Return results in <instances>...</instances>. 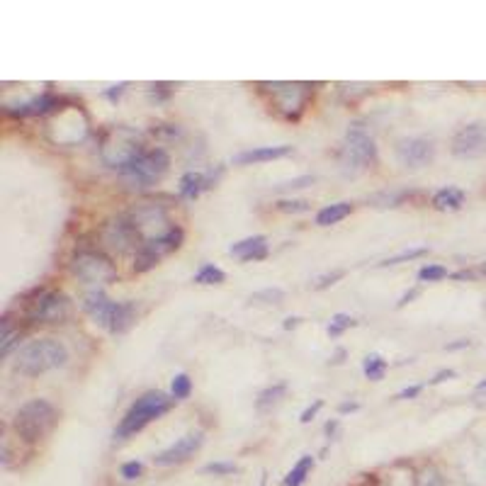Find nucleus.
Returning <instances> with one entry per match:
<instances>
[{"mask_svg":"<svg viewBox=\"0 0 486 486\" xmlns=\"http://www.w3.org/2000/svg\"><path fill=\"white\" fill-rule=\"evenodd\" d=\"M450 377H455V370H440L433 375V380H430V384H440V382L450 380Z\"/></svg>","mask_w":486,"mask_h":486,"instance_id":"42","label":"nucleus"},{"mask_svg":"<svg viewBox=\"0 0 486 486\" xmlns=\"http://www.w3.org/2000/svg\"><path fill=\"white\" fill-rule=\"evenodd\" d=\"M314 175H302V178H294V180H289V183H284V185H277V190H297V188H307V185H311L314 183Z\"/></svg>","mask_w":486,"mask_h":486,"instance_id":"39","label":"nucleus"},{"mask_svg":"<svg viewBox=\"0 0 486 486\" xmlns=\"http://www.w3.org/2000/svg\"><path fill=\"white\" fill-rule=\"evenodd\" d=\"M224 280H227V273L212 263H204L202 268L195 273V282L197 284H222Z\"/></svg>","mask_w":486,"mask_h":486,"instance_id":"25","label":"nucleus"},{"mask_svg":"<svg viewBox=\"0 0 486 486\" xmlns=\"http://www.w3.org/2000/svg\"><path fill=\"white\" fill-rule=\"evenodd\" d=\"M260 486H268V474L263 472V479H260Z\"/></svg>","mask_w":486,"mask_h":486,"instance_id":"51","label":"nucleus"},{"mask_svg":"<svg viewBox=\"0 0 486 486\" xmlns=\"http://www.w3.org/2000/svg\"><path fill=\"white\" fill-rule=\"evenodd\" d=\"M229 253L236 255L243 263H255V260H265L268 258V238L263 234H255V236H248L243 241L234 243L229 248Z\"/></svg>","mask_w":486,"mask_h":486,"instance_id":"18","label":"nucleus"},{"mask_svg":"<svg viewBox=\"0 0 486 486\" xmlns=\"http://www.w3.org/2000/svg\"><path fill=\"white\" fill-rule=\"evenodd\" d=\"M284 391H287V384H284V382H275V384L265 387V389L258 394V399H255V409H258V411L273 409L275 404H280V399L284 396Z\"/></svg>","mask_w":486,"mask_h":486,"instance_id":"22","label":"nucleus"},{"mask_svg":"<svg viewBox=\"0 0 486 486\" xmlns=\"http://www.w3.org/2000/svg\"><path fill=\"white\" fill-rule=\"evenodd\" d=\"M357 326V321L350 316V314H336V316L331 318V323H328V336L331 338H338L343 336V333L348 331V328Z\"/></svg>","mask_w":486,"mask_h":486,"instance_id":"30","label":"nucleus"},{"mask_svg":"<svg viewBox=\"0 0 486 486\" xmlns=\"http://www.w3.org/2000/svg\"><path fill=\"white\" fill-rule=\"evenodd\" d=\"M428 253V245H416V248H404L396 255H389L380 263V268H389V265H399V263H409L414 258H421V255Z\"/></svg>","mask_w":486,"mask_h":486,"instance_id":"26","label":"nucleus"},{"mask_svg":"<svg viewBox=\"0 0 486 486\" xmlns=\"http://www.w3.org/2000/svg\"><path fill=\"white\" fill-rule=\"evenodd\" d=\"M419 486H445L443 477L435 467H426L423 472L419 474Z\"/></svg>","mask_w":486,"mask_h":486,"instance_id":"35","label":"nucleus"},{"mask_svg":"<svg viewBox=\"0 0 486 486\" xmlns=\"http://www.w3.org/2000/svg\"><path fill=\"white\" fill-rule=\"evenodd\" d=\"M450 151L457 159H482L486 156V124L484 122H469L455 131L450 141Z\"/></svg>","mask_w":486,"mask_h":486,"instance_id":"13","label":"nucleus"},{"mask_svg":"<svg viewBox=\"0 0 486 486\" xmlns=\"http://www.w3.org/2000/svg\"><path fill=\"white\" fill-rule=\"evenodd\" d=\"M83 309L90 314V318L97 326L110 331L112 336L124 333L136 318V302H112L102 289L88 294L83 299Z\"/></svg>","mask_w":486,"mask_h":486,"instance_id":"3","label":"nucleus"},{"mask_svg":"<svg viewBox=\"0 0 486 486\" xmlns=\"http://www.w3.org/2000/svg\"><path fill=\"white\" fill-rule=\"evenodd\" d=\"M357 409H360L357 401H343V404H338V414H353Z\"/></svg>","mask_w":486,"mask_h":486,"instance_id":"43","label":"nucleus"},{"mask_svg":"<svg viewBox=\"0 0 486 486\" xmlns=\"http://www.w3.org/2000/svg\"><path fill=\"white\" fill-rule=\"evenodd\" d=\"M323 430H326L328 440H333V438H336V433H338V421H336V419H333V421H328V423H326V428H323Z\"/></svg>","mask_w":486,"mask_h":486,"instance_id":"46","label":"nucleus"},{"mask_svg":"<svg viewBox=\"0 0 486 486\" xmlns=\"http://www.w3.org/2000/svg\"><path fill=\"white\" fill-rule=\"evenodd\" d=\"M411 197H414V193H411V190H399V193L377 195V197H372V202H375L377 207H399L404 200H411Z\"/></svg>","mask_w":486,"mask_h":486,"instance_id":"28","label":"nucleus"},{"mask_svg":"<svg viewBox=\"0 0 486 486\" xmlns=\"http://www.w3.org/2000/svg\"><path fill=\"white\" fill-rule=\"evenodd\" d=\"M433 207L438 212H455L464 204V190L455 188V185H448V188H440L438 193L433 195Z\"/></svg>","mask_w":486,"mask_h":486,"instance_id":"20","label":"nucleus"},{"mask_svg":"<svg viewBox=\"0 0 486 486\" xmlns=\"http://www.w3.org/2000/svg\"><path fill=\"white\" fill-rule=\"evenodd\" d=\"M275 207H277V212L297 214V212H307V209L311 207V202H307V200H280Z\"/></svg>","mask_w":486,"mask_h":486,"instance_id":"33","label":"nucleus"},{"mask_svg":"<svg viewBox=\"0 0 486 486\" xmlns=\"http://www.w3.org/2000/svg\"><path fill=\"white\" fill-rule=\"evenodd\" d=\"M321 409H323V401H321V399H316L311 406H307V409L302 411V416H299V421H302V423H309V421H311L314 416H316Z\"/></svg>","mask_w":486,"mask_h":486,"instance_id":"40","label":"nucleus"},{"mask_svg":"<svg viewBox=\"0 0 486 486\" xmlns=\"http://www.w3.org/2000/svg\"><path fill=\"white\" fill-rule=\"evenodd\" d=\"M127 217L134 222L136 232L141 234V238L146 241H151V238H159L163 236V234H168L170 229L175 227V224H168V214H165L163 207H159V204H139L136 209H131Z\"/></svg>","mask_w":486,"mask_h":486,"instance_id":"11","label":"nucleus"},{"mask_svg":"<svg viewBox=\"0 0 486 486\" xmlns=\"http://www.w3.org/2000/svg\"><path fill=\"white\" fill-rule=\"evenodd\" d=\"M204 474H214V477H229V474H236L238 467L234 462H209L202 467Z\"/></svg>","mask_w":486,"mask_h":486,"instance_id":"32","label":"nucleus"},{"mask_svg":"<svg viewBox=\"0 0 486 486\" xmlns=\"http://www.w3.org/2000/svg\"><path fill=\"white\" fill-rule=\"evenodd\" d=\"M173 401H175L173 396L163 394V391H159V389H151V391H146V394H141L139 399L129 406L124 419L120 421V426H117V430H115V438L127 440V438H131V435H136L139 430H144L151 421L161 419V416L173 406Z\"/></svg>","mask_w":486,"mask_h":486,"instance_id":"4","label":"nucleus"},{"mask_svg":"<svg viewBox=\"0 0 486 486\" xmlns=\"http://www.w3.org/2000/svg\"><path fill=\"white\" fill-rule=\"evenodd\" d=\"M299 321H302V318H299V316H289V318H284L282 328H284V331H289V328H297V326H299Z\"/></svg>","mask_w":486,"mask_h":486,"instance_id":"48","label":"nucleus"},{"mask_svg":"<svg viewBox=\"0 0 486 486\" xmlns=\"http://www.w3.org/2000/svg\"><path fill=\"white\" fill-rule=\"evenodd\" d=\"M292 154V146L280 144V146H258V149H248L241 154L234 156V163L236 165H253V163H265V161L284 159V156Z\"/></svg>","mask_w":486,"mask_h":486,"instance_id":"17","label":"nucleus"},{"mask_svg":"<svg viewBox=\"0 0 486 486\" xmlns=\"http://www.w3.org/2000/svg\"><path fill=\"white\" fill-rule=\"evenodd\" d=\"M387 367L389 365H387V360L380 355V353H370V355H365V360H362V372H365V377L372 382L384 380Z\"/></svg>","mask_w":486,"mask_h":486,"instance_id":"24","label":"nucleus"},{"mask_svg":"<svg viewBox=\"0 0 486 486\" xmlns=\"http://www.w3.org/2000/svg\"><path fill=\"white\" fill-rule=\"evenodd\" d=\"M311 469H314V457L311 455H304V457H299V462L289 469L287 477L282 479V486H302L304 482H307Z\"/></svg>","mask_w":486,"mask_h":486,"instance_id":"23","label":"nucleus"},{"mask_svg":"<svg viewBox=\"0 0 486 486\" xmlns=\"http://www.w3.org/2000/svg\"><path fill=\"white\" fill-rule=\"evenodd\" d=\"M396 159L404 168L419 170L423 165H428L435 159V146L426 136H406V139L396 141Z\"/></svg>","mask_w":486,"mask_h":486,"instance_id":"14","label":"nucleus"},{"mask_svg":"<svg viewBox=\"0 0 486 486\" xmlns=\"http://www.w3.org/2000/svg\"><path fill=\"white\" fill-rule=\"evenodd\" d=\"M170 168V156L163 149H146L134 163H129L124 170H120L122 175L139 185H151L156 180H161Z\"/></svg>","mask_w":486,"mask_h":486,"instance_id":"9","label":"nucleus"},{"mask_svg":"<svg viewBox=\"0 0 486 486\" xmlns=\"http://www.w3.org/2000/svg\"><path fill=\"white\" fill-rule=\"evenodd\" d=\"M343 357H346V348H338V350L331 355V362L333 365H338V362H343Z\"/></svg>","mask_w":486,"mask_h":486,"instance_id":"49","label":"nucleus"},{"mask_svg":"<svg viewBox=\"0 0 486 486\" xmlns=\"http://www.w3.org/2000/svg\"><path fill=\"white\" fill-rule=\"evenodd\" d=\"M469 346H472V341L460 338V341H455V343H448V346H445V350H462V348H469Z\"/></svg>","mask_w":486,"mask_h":486,"instance_id":"44","label":"nucleus"},{"mask_svg":"<svg viewBox=\"0 0 486 486\" xmlns=\"http://www.w3.org/2000/svg\"><path fill=\"white\" fill-rule=\"evenodd\" d=\"M250 302L253 304H280V302H284V289H280V287L258 289V292L250 294Z\"/></svg>","mask_w":486,"mask_h":486,"instance_id":"29","label":"nucleus"},{"mask_svg":"<svg viewBox=\"0 0 486 486\" xmlns=\"http://www.w3.org/2000/svg\"><path fill=\"white\" fill-rule=\"evenodd\" d=\"M58 421V411L47 399H29L17 409L13 419V428L24 443H39L54 423Z\"/></svg>","mask_w":486,"mask_h":486,"instance_id":"5","label":"nucleus"},{"mask_svg":"<svg viewBox=\"0 0 486 486\" xmlns=\"http://www.w3.org/2000/svg\"><path fill=\"white\" fill-rule=\"evenodd\" d=\"M214 183H217L214 173H200V170H190V173H185L183 178H180L178 190H180V195H183L185 200H195V197H200V195H202L207 188H212Z\"/></svg>","mask_w":486,"mask_h":486,"instance_id":"19","label":"nucleus"},{"mask_svg":"<svg viewBox=\"0 0 486 486\" xmlns=\"http://www.w3.org/2000/svg\"><path fill=\"white\" fill-rule=\"evenodd\" d=\"M71 273L76 275L81 282L92 284V287H102V284H112L117 280V268L105 253L92 248H81L73 253L71 258Z\"/></svg>","mask_w":486,"mask_h":486,"instance_id":"6","label":"nucleus"},{"mask_svg":"<svg viewBox=\"0 0 486 486\" xmlns=\"http://www.w3.org/2000/svg\"><path fill=\"white\" fill-rule=\"evenodd\" d=\"M144 151H146L144 136L136 129H131V127L117 124L102 131L100 156L110 168L124 170L127 165L134 163Z\"/></svg>","mask_w":486,"mask_h":486,"instance_id":"2","label":"nucleus"},{"mask_svg":"<svg viewBox=\"0 0 486 486\" xmlns=\"http://www.w3.org/2000/svg\"><path fill=\"white\" fill-rule=\"evenodd\" d=\"M127 88H129V83H117V86L107 88V90L102 92V95H105L107 100L112 102V105H117V102H120V97L124 95V90H127Z\"/></svg>","mask_w":486,"mask_h":486,"instance_id":"38","label":"nucleus"},{"mask_svg":"<svg viewBox=\"0 0 486 486\" xmlns=\"http://www.w3.org/2000/svg\"><path fill=\"white\" fill-rule=\"evenodd\" d=\"M445 277H450L445 265H423V268L419 270L421 282H440V280H445Z\"/></svg>","mask_w":486,"mask_h":486,"instance_id":"31","label":"nucleus"},{"mask_svg":"<svg viewBox=\"0 0 486 486\" xmlns=\"http://www.w3.org/2000/svg\"><path fill=\"white\" fill-rule=\"evenodd\" d=\"M102 241H105V245H110L112 250H117V253H131V250L136 253V250L144 245V238H141L134 222H131L127 214L105 224V229H102Z\"/></svg>","mask_w":486,"mask_h":486,"instance_id":"12","label":"nucleus"},{"mask_svg":"<svg viewBox=\"0 0 486 486\" xmlns=\"http://www.w3.org/2000/svg\"><path fill=\"white\" fill-rule=\"evenodd\" d=\"M453 280H474L477 277V273H472V270H457V273L450 275Z\"/></svg>","mask_w":486,"mask_h":486,"instance_id":"45","label":"nucleus"},{"mask_svg":"<svg viewBox=\"0 0 486 486\" xmlns=\"http://www.w3.org/2000/svg\"><path fill=\"white\" fill-rule=\"evenodd\" d=\"M353 202H336V204H326L323 209H318L316 214V224L318 227H333V224L343 222L346 217H350L353 212Z\"/></svg>","mask_w":486,"mask_h":486,"instance_id":"21","label":"nucleus"},{"mask_svg":"<svg viewBox=\"0 0 486 486\" xmlns=\"http://www.w3.org/2000/svg\"><path fill=\"white\" fill-rule=\"evenodd\" d=\"M416 297H419V289H409V292H404V294H401V299H399V307L409 304L411 299H416Z\"/></svg>","mask_w":486,"mask_h":486,"instance_id":"47","label":"nucleus"},{"mask_svg":"<svg viewBox=\"0 0 486 486\" xmlns=\"http://www.w3.org/2000/svg\"><path fill=\"white\" fill-rule=\"evenodd\" d=\"M423 391V384H414V387H406V389H401L399 394L394 396V399H416V396Z\"/></svg>","mask_w":486,"mask_h":486,"instance_id":"41","label":"nucleus"},{"mask_svg":"<svg viewBox=\"0 0 486 486\" xmlns=\"http://www.w3.org/2000/svg\"><path fill=\"white\" fill-rule=\"evenodd\" d=\"M68 360V350L54 338H39L22 346L15 355V370L24 377H39L49 370L63 367Z\"/></svg>","mask_w":486,"mask_h":486,"instance_id":"1","label":"nucleus"},{"mask_svg":"<svg viewBox=\"0 0 486 486\" xmlns=\"http://www.w3.org/2000/svg\"><path fill=\"white\" fill-rule=\"evenodd\" d=\"M270 92L275 97V105H277L280 112L289 117V120H297L302 115L304 105L309 100V86L307 83H273L268 86Z\"/></svg>","mask_w":486,"mask_h":486,"instance_id":"15","label":"nucleus"},{"mask_svg":"<svg viewBox=\"0 0 486 486\" xmlns=\"http://www.w3.org/2000/svg\"><path fill=\"white\" fill-rule=\"evenodd\" d=\"M71 314V299L61 289H44L27 304V321L32 323H61Z\"/></svg>","mask_w":486,"mask_h":486,"instance_id":"8","label":"nucleus"},{"mask_svg":"<svg viewBox=\"0 0 486 486\" xmlns=\"http://www.w3.org/2000/svg\"><path fill=\"white\" fill-rule=\"evenodd\" d=\"M204 443V433L202 430H195V433H188L183 438H178L173 445H168L165 450H161L159 455L154 457V464L159 467H170V464H180V462H188Z\"/></svg>","mask_w":486,"mask_h":486,"instance_id":"16","label":"nucleus"},{"mask_svg":"<svg viewBox=\"0 0 486 486\" xmlns=\"http://www.w3.org/2000/svg\"><path fill=\"white\" fill-rule=\"evenodd\" d=\"M477 391H486V380L479 382V384H477Z\"/></svg>","mask_w":486,"mask_h":486,"instance_id":"50","label":"nucleus"},{"mask_svg":"<svg viewBox=\"0 0 486 486\" xmlns=\"http://www.w3.org/2000/svg\"><path fill=\"white\" fill-rule=\"evenodd\" d=\"M482 273H484V275H486V263H484V265H482Z\"/></svg>","mask_w":486,"mask_h":486,"instance_id":"52","label":"nucleus"},{"mask_svg":"<svg viewBox=\"0 0 486 486\" xmlns=\"http://www.w3.org/2000/svg\"><path fill=\"white\" fill-rule=\"evenodd\" d=\"M120 474H122L124 479H129V482H131V479H139L141 474H144V464L136 462V460H131V462H124V464H122V467H120Z\"/></svg>","mask_w":486,"mask_h":486,"instance_id":"36","label":"nucleus"},{"mask_svg":"<svg viewBox=\"0 0 486 486\" xmlns=\"http://www.w3.org/2000/svg\"><path fill=\"white\" fill-rule=\"evenodd\" d=\"M343 270H333V273H326V275H321V277H316L314 280V289H326V287H331L333 282H338V280L343 277Z\"/></svg>","mask_w":486,"mask_h":486,"instance_id":"37","label":"nucleus"},{"mask_svg":"<svg viewBox=\"0 0 486 486\" xmlns=\"http://www.w3.org/2000/svg\"><path fill=\"white\" fill-rule=\"evenodd\" d=\"M190 391H193V380H190L185 372L175 375L173 382H170V396H173L175 401H183L190 396Z\"/></svg>","mask_w":486,"mask_h":486,"instance_id":"27","label":"nucleus"},{"mask_svg":"<svg viewBox=\"0 0 486 486\" xmlns=\"http://www.w3.org/2000/svg\"><path fill=\"white\" fill-rule=\"evenodd\" d=\"M183 238H185L183 229L173 227L168 234H163V236L146 241L134 253V270H136V273H149L151 268H156V265H159V260L163 258V255L178 250L180 245H183Z\"/></svg>","mask_w":486,"mask_h":486,"instance_id":"10","label":"nucleus"},{"mask_svg":"<svg viewBox=\"0 0 486 486\" xmlns=\"http://www.w3.org/2000/svg\"><path fill=\"white\" fill-rule=\"evenodd\" d=\"M377 163V144L360 124H353L346 134V146L341 154V165L350 173L365 170Z\"/></svg>","mask_w":486,"mask_h":486,"instance_id":"7","label":"nucleus"},{"mask_svg":"<svg viewBox=\"0 0 486 486\" xmlns=\"http://www.w3.org/2000/svg\"><path fill=\"white\" fill-rule=\"evenodd\" d=\"M175 92L173 83H154V86L149 88V95L154 97L156 102H165L170 100V95Z\"/></svg>","mask_w":486,"mask_h":486,"instance_id":"34","label":"nucleus"}]
</instances>
